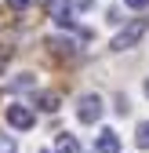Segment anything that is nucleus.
<instances>
[{"label":"nucleus","instance_id":"obj_1","mask_svg":"<svg viewBox=\"0 0 149 153\" xmlns=\"http://www.w3.org/2000/svg\"><path fill=\"white\" fill-rule=\"evenodd\" d=\"M98 117H102V99L95 91L80 95V99H77V120L80 124H98Z\"/></svg>","mask_w":149,"mask_h":153},{"label":"nucleus","instance_id":"obj_2","mask_svg":"<svg viewBox=\"0 0 149 153\" xmlns=\"http://www.w3.org/2000/svg\"><path fill=\"white\" fill-rule=\"evenodd\" d=\"M142 36H145V18H135L124 33H117L113 40H109V48H113V51H127V48H135Z\"/></svg>","mask_w":149,"mask_h":153},{"label":"nucleus","instance_id":"obj_3","mask_svg":"<svg viewBox=\"0 0 149 153\" xmlns=\"http://www.w3.org/2000/svg\"><path fill=\"white\" fill-rule=\"evenodd\" d=\"M33 109L29 106H22V102H18V106H7V124L15 128V131H29L33 128Z\"/></svg>","mask_w":149,"mask_h":153},{"label":"nucleus","instance_id":"obj_4","mask_svg":"<svg viewBox=\"0 0 149 153\" xmlns=\"http://www.w3.org/2000/svg\"><path fill=\"white\" fill-rule=\"evenodd\" d=\"M95 146H98V153H120V139H117V131H102Z\"/></svg>","mask_w":149,"mask_h":153},{"label":"nucleus","instance_id":"obj_5","mask_svg":"<svg viewBox=\"0 0 149 153\" xmlns=\"http://www.w3.org/2000/svg\"><path fill=\"white\" fill-rule=\"evenodd\" d=\"M55 153H80V142L73 135H58V142H55Z\"/></svg>","mask_w":149,"mask_h":153},{"label":"nucleus","instance_id":"obj_6","mask_svg":"<svg viewBox=\"0 0 149 153\" xmlns=\"http://www.w3.org/2000/svg\"><path fill=\"white\" fill-rule=\"evenodd\" d=\"M36 106L47 109V113H55V109H58V95H36Z\"/></svg>","mask_w":149,"mask_h":153},{"label":"nucleus","instance_id":"obj_7","mask_svg":"<svg viewBox=\"0 0 149 153\" xmlns=\"http://www.w3.org/2000/svg\"><path fill=\"white\" fill-rule=\"evenodd\" d=\"M47 48L58 51V55H73V44H69V40H58V36H55V40H47Z\"/></svg>","mask_w":149,"mask_h":153},{"label":"nucleus","instance_id":"obj_8","mask_svg":"<svg viewBox=\"0 0 149 153\" xmlns=\"http://www.w3.org/2000/svg\"><path fill=\"white\" fill-rule=\"evenodd\" d=\"M135 142H138V149H149V120H145V124H138V135H135Z\"/></svg>","mask_w":149,"mask_h":153},{"label":"nucleus","instance_id":"obj_9","mask_svg":"<svg viewBox=\"0 0 149 153\" xmlns=\"http://www.w3.org/2000/svg\"><path fill=\"white\" fill-rule=\"evenodd\" d=\"M124 4L131 7V11H142V7H149V0H124Z\"/></svg>","mask_w":149,"mask_h":153},{"label":"nucleus","instance_id":"obj_10","mask_svg":"<svg viewBox=\"0 0 149 153\" xmlns=\"http://www.w3.org/2000/svg\"><path fill=\"white\" fill-rule=\"evenodd\" d=\"M15 88H33V76H29V73H22V80H15Z\"/></svg>","mask_w":149,"mask_h":153},{"label":"nucleus","instance_id":"obj_11","mask_svg":"<svg viewBox=\"0 0 149 153\" xmlns=\"http://www.w3.org/2000/svg\"><path fill=\"white\" fill-rule=\"evenodd\" d=\"M7 7H15V11L18 7H29V0H7Z\"/></svg>","mask_w":149,"mask_h":153},{"label":"nucleus","instance_id":"obj_12","mask_svg":"<svg viewBox=\"0 0 149 153\" xmlns=\"http://www.w3.org/2000/svg\"><path fill=\"white\" fill-rule=\"evenodd\" d=\"M73 7H77V11H87V7H91V0H73Z\"/></svg>","mask_w":149,"mask_h":153},{"label":"nucleus","instance_id":"obj_13","mask_svg":"<svg viewBox=\"0 0 149 153\" xmlns=\"http://www.w3.org/2000/svg\"><path fill=\"white\" fill-rule=\"evenodd\" d=\"M4 66H7V55H0V73H4Z\"/></svg>","mask_w":149,"mask_h":153},{"label":"nucleus","instance_id":"obj_14","mask_svg":"<svg viewBox=\"0 0 149 153\" xmlns=\"http://www.w3.org/2000/svg\"><path fill=\"white\" fill-rule=\"evenodd\" d=\"M145 95H149V80H145Z\"/></svg>","mask_w":149,"mask_h":153}]
</instances>
